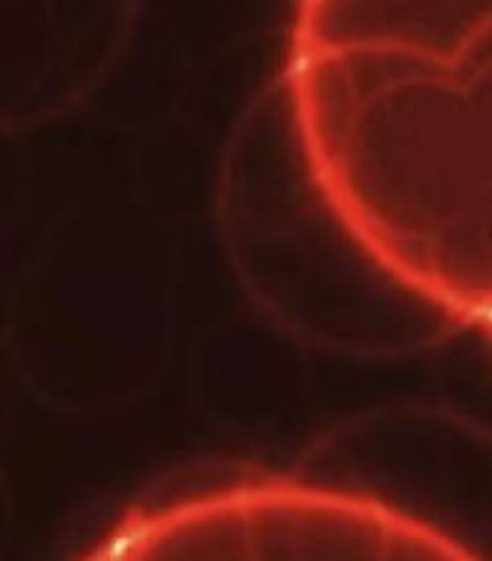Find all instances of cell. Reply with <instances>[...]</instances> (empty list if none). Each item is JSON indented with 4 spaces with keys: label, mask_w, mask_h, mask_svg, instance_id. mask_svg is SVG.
Segmentation results:
<instances>
[{
    "label": "cell",
    "mask_w": 492,
    "mask_h": 561,
    "mask_svg": "<svg viewBox=\"0 0 492 561\" xmlns=\"http://www.w3.org/2000/svg\"><path fill=\"white\" fill-rule=\"evenodd\" d=\"M287 81L347 241L492 339V0H301Z\"/></svg>",
    "instance_id": "6da1fadb"
},
{
    "label": "cell",
    "mask_w": 492,
    "mask_h": 561,
    "mask_svg": "<svg viewBox=\"0 0 492 561\" xmlns=\"http://www.w3.org/2000/svg\"><path fill=\"white\" fill-rule=\"evenodd\" d=\"M79 561H484L382 497L250 478L157 501Z\"/></svg>",
    "instance_id": "7a4b0ae2"
}]
</instances>
